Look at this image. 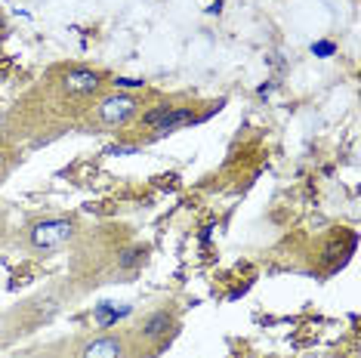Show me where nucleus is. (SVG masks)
Masks as SVG:
<instances>
[{"instance_id":"f257e3e1","label":"nucleus","mask_w":361,"mask_h":358,"mask_svg":"<svg viewBox=\"0 0 361 358\" xmlns=\"http://www.w3.org/2000/svg\"><path fill=\"white\" fill-rule=\"evenodd\" d=\"M44 358H130V343L127 333H90L75 343H59L50 349V355Z\"/></svg>"},{"instance_id":"f03ea898","label":"nucleus","mask_w":361,"mask_h":358,"mask_svg":"<svg viewBox=\"0 0 361 358\" xmlns=\"http://www.w3.org/2000/svg\"><path fill=\"white\" fill-rule=\"evenodd\" d=\"M179 328V319H176V312H173V306H161V309H152L149 315H145L142 321L136 324V331H133V340L127 337V343H130V352H149L154 355L158 349L167 343L170 337L176 333Z\"/></svg>"},{"instance_id":"6e6552de","label":"nucleus","mask_w":361,"mask_h":358,"mask_svg":"<svg viewBox=\"0 0 361 358\" xmlns=\"http://www.w3.org/2000/svg\"><path fill=\"white\" fill-rule=\"evenodd\" d=\"M170 109H173V105H158V109H152V111H149V115H145V118H142V124L154 130V127H158V124H161V121H164V115H167V111H170Z\"/></svg>"},{"instance_id":"20e7f679","label":"nucleus","mask_w":361,"mask_h":358,"mask_svg":"<svg viewBox=\"0 0 361 358\" xmlns=\"http://www.w3.org/2000/svg\"><path fill=\"white\" fill-rule=\"evenodd\" d=\"M139 109V99L130 93H111V96H102L99 105H96V124L102 127H124L130 118L136 115Z\"/></svg>"},{"instance_id":"1a4fd4ad","label":"nucleus","mask_w":361,"mask_h":358,"mask_svg":"<svg viewBox=\"0 0 361 358\" xmlns=\"http://www.w3.org/2000/svg\"><path fill=\"white\" fill-rule=\"evenodd\" d=\"M312 50H315V53H322V56H331V53H334V44H315V47H312Z\"/></svg>"},{"instance_id":"7ed1b4c3","label":"nucleus","mask_w":361,"mask_h":358,"mask_svg":"<svg viewBox=\"0 0 361 358\" xmlns=\"http://www.w3.org/2000/svg\"><path fill=\"white\" fill-rule=\"evenodd\" d=\"M75 235L78 229L68 216H47L28 226V244L37 254H50V250L65 247V244L75 241Z\"/></svg>"},{"instance_id":"423d86ee","label":"nucleus","mask_w":361,"mask_h":358,"mask_svg":"<svg viewBox=\"0 0 361 358\" xmlns=\"http://www.w3.org/2000/svg\"><path fill=\"white\" fill-rule=\"evenodd\" d=\"M185 124H195V111L192 109H170L154 130H158V133H173V130L185 127Z\"/></svg>"},{"instance_id":"0eeeda50","label":"nucleus","mask_w":361,"mask_h":358,"mask_svg":"<svg viewBox=\"0 0 361 358\" xmlns=\"http://www.w3.org/2000/svg\"><path fill=\"white\" fill-rule=\"evenodd\" d=\"M142 259H145V247H127L124 254L118 257V268L121 272H130V268L142 266Z\"/></svg>"},{"instance_id":"39448f33","label":"nucleus","mask_w":361,"mask_h":358,"mask_svg":"<svg viewBox=\"0 0 361 358\" xmlns=\"http://www.w3.org/2000/svg\"><path fill=\"white\" fill-rule=\"evenodd\" d=\"M99 87H102V78L96 75V71H90V68H71V71H65L62 75V93L75 96V99L99 93Z\"/></svg>"}]
</instances>
